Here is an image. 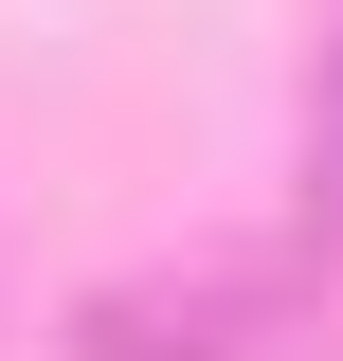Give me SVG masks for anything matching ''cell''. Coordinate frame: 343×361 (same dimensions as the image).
Here are the masks:
<instances>
[{"mask_svg":"<svg viewBox=\"0 0 343 361\" xmlns=\"http://www.w3.org/2000/svg\"><path fill=\"white\" fill-rule=\"evenodd\" d=\"M307 163H325V217H343V54H325V127H307Z\"/></svg>","mask_w":343,"mask_h":361,"instance_id":"cell-1","label":"cell"}]
</instances>
